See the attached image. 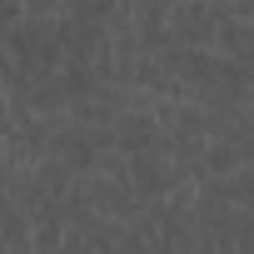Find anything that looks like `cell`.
Listing matches in <instances>:
<instances>
[{"mask_svg": "<svg viewBox=\"0 0 254 254\" xmlns=\"http://www.w3.org/2000/svg\"><path fill=\"white\" fill-rule=\"evenodd\" d=\"M219 20H224V5H219V0H170V10H165L170 40H180V45H204V50H214Z\"/></svg>", "mask_w": 254, "mask_h": 254, "instance_id": "cell-1", "label": "cell"}, {"mask_svg": "<svg viewBox=\"0 0 254 254\" xmlns=\"http://www.w3.org/2000/svg\"><path fill=\"white\" fill-rule=\"evenodd\" d=\"M130 185H135L140 199H165L175 185H185L175 155L165 150V140L150 145V150H135V155H130Z\"/></svg>", "mask_w": 254, "mask_h": 254, "instance_id": "cell-2", "label": "cell"}, {"mask_svg": "<svg viewBox=\"0 0 254 254\" xmlns=\"http://www.w3.org/2000/svg\"><path fill=\"white\" fill-rule=\"evenodd\" d=\"M214 55H224L229 65L254 70V20L224 15V20H219V35H214Z\"/></svg>", "mask_w": 254, "mask_h": 254, "instance_id": "cell-3", "label": "cell"}, {"mask_svg": "<svg viewBox=\"0 0 254 254\" xmlns=\"http://www.w3.org/2000/svg\"><path fill=\"white\" fill-rule=\"evenodd\" d=\"M30 244H35V214L10 194H0V249H30Z\"/></svg>", "mask_w": 254, "mask_h": 254, "instance_id": "cell-4", "label": "cell"}]
</instances>
